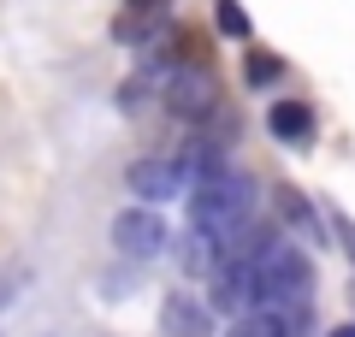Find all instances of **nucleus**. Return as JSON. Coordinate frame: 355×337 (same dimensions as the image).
I'll list each match as a JSON object with an SVG mask.
<instances>
[{"label": "nucleus", "mask_w": 355, "mask_h": 337, "mask_svg": "<svg viewBox=\"0 0 355 337\" xmlns=\"http://www.w3.org/2000/svg\"><path fill=\"white\" fill-rule=\"evenodd\" d=\"M314 296V266H308L302 249L291 243H272V249L254 261V308H272V313H302V302Z\"/></svg>", "instance_id": "1"}, {"label": "nucleus", "mask_w": 355, "mask_h": 337, "mask_svg": "<svg viewBox=\"0 0 355 337\" xmlns=\"http://www.w3.org/2000/svg\"><path fill=\"white\" fill-rule=\"evenodd\" d=\"M249 207H254V178L219 172L214 184H196L190 189V231L219 237V231H231V225L249 219Z\"/></svg>", "instance_id": "2"}, {"label": "nucleus", "mask_w": 355, "mask_h": 337, "mask_svg": "<svg viewBox=\"0 0 355 337\" xmlns=\"http://www.w3.org/2000/svg\"><path fill=\"white\" fill-rule=\"evenodd\" d=\"M160 101H166L172 119H184V125H207V119L219 112V77L207 71L202 60L196 65H172L166 83H160Z\"/></svg>", "instance_id": "3"}, {"label": "nucleus", "mask_w": 355, "mask_h": 337, "mask_svg": "<svg viewBox=\"0 0 355 337\" xmlns=\"http://www.w3.org/2000/svg\"><path fill=\"white\" fill-rule=\"evenodd\" d=\"M166 243H172V237H166V219L154 207H125L113 219V249L130 254V261H148V254H160Z\"/></svg>", "instance_id": "4"}, {"label": "nucleus", "mask_w": 355, "mask_h": 337, "mask_svg": "<svg viewBox=\"0 0 355 337\" xmlns=\"http://www.w3.org/2000/svg\"><path fill=\"white\" fill-rule=\"evenodd\" d=\"M178 178H184V184H214L219 172H231L225 166V137H219V130H184V148H178Z\"/></svg>", "instance_id": "5"}, {"label": "nucleus", "mask_w": 355, "mask_h": 337, "mask_svg": "<svg viewBox=\"0 0 355 337\" xmlns=\"http://www.w3.org/2000/svg\"><path fill=\"white\" fill-rule=\"evenodd\" d=\"M207 302L184 296V290H172V296L160 302V331L166 337H214V320H207Z\"/></svg>", "instance_id": "6"}, {"label": "nucleus", "mask_w": 355, "mask_h": 337, "mask_svg": "<svg viewBox=\"0 0 355 337\" xmlns=\"http://www.w3.org/2000/svg\"><path fill=\"white\" fill-rule=\"evenodd\" d=\"M214 308L219 313H249L254 308V261H225L214 273Z\"/></svg>", "instance_id": "7"}, {"label": "nucleus", "mask_w": 355, "mask_h": 337, "mask_svg": "<svg viewBox=\"0 0 355 337\" xmlns=\"http://www.w3.org/2000/svg\"><path fill=\"white\" fill-rule=\"evenodd\" d=\"M125 184H130V196H142V201H172V196H184V178H178L172 160H130Z\"/></svg>", "instance_id": "8"}, {"label": "nucleus", "mask_w": 355, "mask_h": 337, "mask_svg": "<svg viewBox=\"0 0 355 337\" xmlns=\"http://www.w3.org/2000/svg\"><path fill=\"white\" fill-rule=\"evenodd\" d=\"M172 254H178V273H184V278H214L219 266H225V254H219V237H207V231H190V225H184V237L172 243Z\"/></svg>", "instance_id": "9"}, {"label": "nucleus", "mask_w": 355, "mask_h": 337, "mask_svg": "<svg viewBox=\"0 0 355 337\" xmlns=\"http://www.w3.org/2000/svg\"><path fill=\"white\" fill-rule=\"evenodd\" d=\"M272 243H279V231L261 225V219H243V225H231V231H219V254H225V261H261Z\"/></svg>", "instance_id": "10"}, {"label": "nucleus", "mask_w": 355, "mask_h": 337, "mask_svg": "<svg viewBox=\"0 0 355 337\" xmlns=\"http://www.w3.org/2000/svg\"><path fill=\"white\" fill-rule=\"evenodd\" d=\"M266 130H272L279 142H296V148H302V142L314 137V107H308V101H272Z\"/></svg>", "instance_id": "11"}, {"label": "nucleus", "mask_w": 355, "mask_h": 337, "mask_svg": "<svg viewBox=\"0 0 355 337\" xmlns=\"http://www.w3.org/2000/svg\"><path fill=\"white\" fill-rule=\"evenodd\" d=\"M272 207H279V219L291 225V231H302V237H326V225H320V213H314V201L302 196V189H291V184H279L272 189Z\"/></svg>", "instance_id": "12"}, {"label": "nucleus", "mask_w": 355, "mask_h": 337, "mask_svg": "<svg viewBox=\"0 0 355 337\" xmlns=\"http://www.w3.org/2000/svg\"><path fill=\"white\" fill-rule=\"evenodd\" d=\"M296 331H302V313H272V308H249L231 325V337H296Z\"/></svg>", "instance_id": "13"}, {"label": "nucleus", "mask_w": 355, "mask_h": 337, "mask_svg": "<svg viewBox=\"0 0 355 337\" xmlns=\"http://www.w3.org/2000/svg\"><path fill=\"white\" fill-rule=\"evenodd\" d=\"M279 77H284V60H279V53H261V48H254L249 60H243V83H249V89H272Z\"/></svg>", "instance_id": "14"}, {"label": "nucleus", "mask_w": 355, "mask_h": 337, "mask_svg": "<svg viewBox=\"0 0 355 337\" xmlns=\"http://www.w3.org/2000/svg\"><path fill=\"white\" fill-rule=\"evenodd\" d=\"M219 30H225V36H249V12H243L237 0H219Z\"/></svg>", "instance_id": "15"}, {"label": "nucleus", "mask_w": 355, "mask_h": 337, "mask_svg": "<svg viewBox=\"0 0 355 337\" xmlns=\"http://www.w3.org/2000/svg\"><path fill=\"white\" fill-rule=\"evenodd\" d=\"M331 231H338V237H343V243H349V254H355V225H349V219H343V213H338V207H331Z\"/></svg>", "instance_id": "16"}, {"label": "nucleus", "mask_w": 355, "mask_h": 337, "mask_svg": "<svg viewBox=\"0 0 355 337\" xmlns=\"http://www.w3.org/2000/svg\"><path fill=\"white\" fill-rule=\"evenodd\" d=\"M137 6H142V12H154V6H166V0H137Z\"/></svg>", "instance_id": "17"}, {"label": "nucleus", "mask_w": 355, "mask_h": 337, "mask_svg": "<svg viewBox=\"0 0 355 337\" xmlns=\"http://www.w3.org/2000/svg\"><path fill=\"white\" fill-rule=\"evenodd\" d=\"M331 337H355V325H338V331H331Z\"/></svg>", "instance_id": "18"}]
</instances>
